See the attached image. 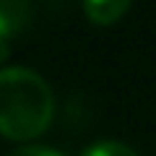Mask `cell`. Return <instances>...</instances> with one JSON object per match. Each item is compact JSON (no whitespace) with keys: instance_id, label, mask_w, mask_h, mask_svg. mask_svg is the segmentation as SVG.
Masks as SVG:
<instances>
[{"instance_id":"obj_1","label":"cell","mask_w":156,"mask_h":156,"mask_svg":"<svg viewBox=\"0 0 156 156\" xmlns=\"http://www.w3.org/2000/svg\"><path fill=\"white\" fill-rule=\"evenodd\" d=\"M55 112L52 89L37 70L11 65L0 70V133L8 138H34L50 125Z\"/></svg>"},{"instance_id":"obj_2","label":"cell","mask_w":156,"mask_h":156,"mask_svg":"<svg viewBox=\"0 0 156 156\" xmlns=\"http://www.w3.org/2000/svg\"><path fill=\"white\" fill-rule=\"evenodd\" d=\"M31 21V0H0V39L16 37Z\"/></svg>"},{"instance_id":"obj_3","label":"cell","mask_w":156,"mask_h":156,"mask_svg":"<svg viewBox=\"0 0 156 156\" xmlns=\"http://www.w3.org/2000/svg\"><path fill=\"white\" fill-rule=\"evenodd\" d=\"M130 5V0H83L86 16L96 23H109L122 16V11Z\"/></svg>"},{"instance_id":"obj_4","label":"cell","mask_w":156,"mask_h":156,"mask_svg":"<svg viewBox=\"0 0 156 156\" xmlns=\"http://www.w3.org/2000/svg\"><path fill=\"white\" fill-rule=\"evenodd\" d=\"M83 156H138V154L122 140H99V143L89 146Z\"/></svg>"},{"instance_id":"obj_5","label":"cell","mask_w":156,"mask_h":156,"mask_svg":"<svg viewBox=\"0 0 156 156\" xmlns=\"http://www.w3.org/2000/svg\"><path fill=\"white\" fill-rule=\"evenodd\" d=\"M5 156H62V154L55 148H47V146H21V148H13Z\"/></svg>"},{"instance_id":"obj_6","label":"cell","mask_w":156,"mask_h":156,"mask_svg":"<svg viewBox=\"0 0 156 156\" xmlns=\"http://www.w3.org/2000/svg\"><path fill=\"white\" fill-rule=\"evenodd\" d=\"M8 55V39H0V60Z\"/></svg>"}]
</instances>
